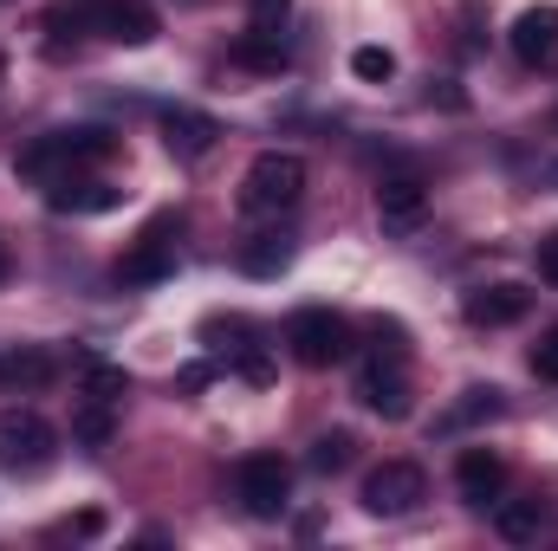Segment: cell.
Wrapping results in <instances>:
<instances>
[{"mask_svg": "<svg viewBox=\"0 0 558 551\" xmlns=\"http://www.w3.org/2000/svg\"><path fill=\"white\" fill-rule=\"evenodd\" d=\"M118 149L111 131H92V124H72V131H46V137H33L20 149V175L26 182H59V175H72V169H85V162H105Z\"/></svg>", "mask_w": 558, "mask_h": 551, "instance_id": "obj_1", "label": "cell"}, {"mask_svg": "<svg viewBox=\"0 0 558 551\" xmlns=\"http://www.w3.org/2000/svg\"><path fill=\"white\" fill-rule=\"evenodd\" d=\"M305 195V162L292 149H267L241 175V215H286Z\"/></svg>", "mask_w": 558, "mask_h": 551, "instance_id": "obj_2", "label": "cell"}, {"mask_svg": "<svg viewBox=\"0 0 558 551\" xmlns=\"http://www.w3.org/2000/svg\"><path fill=\"white\" fill-rule=\"evenodd\" d=\"M286 344H292V357L305 370H331V364L351 357V318H338L325 305H305V311L286 318Z\"/></svg>", "mask_w": 558, "mask_h": 551, "instance_id": "obj_3", "label": "cell"}, {"mask_svg": "<svg viewBox=\"0 0 558 551\" xmlns=\"http://www.w3.org/2000/svg\"><path fill=\"white\" fill-rule=\"evenodd\" d=\"M52 454H59V434H52V421L39 409H7L0 415V467H7V474L33 480V474L52 467Z\"/></svg>", "mask_w": 558, "mask_h": 551, "instance_id": "obj_4", "label": "cell"}, {"mask_svg": "<svg viewBox=\"0 0 558 551\" xmlns=\"http://www.w3.org/2000/svg\"><path fill=\"white\" fill-rule=\"evenodd\" d=\"M234 500H241V513H254V519H279L286 500H292V467H286L279 454H247V461L234 467Z\"/></svg>", "mask_w": 558, "mask_h": 551, "instance_id": "obj_5", "label": "cell"}, {"mask_svg": "<svg viewBox=\"0 0 558 551\" xmlns=\"http://www.w3.org/2000/svg\"><path fill=\"white\" fill-rule=\"evenodd\" d=\"M422 500H428V480L416 461H384L364 474V513H377V519H403Z\"/></svg>", "mask_w": 558, "mask_h": 551, "instance_id": "obj_6", "label": "cell"}, {"mask_svg": "<svg viewBox=\"0 0 558 551\" xmlns=\"http://www.w3.org/2000/svg\"><path fill=\"white\" fill-rule=\"evenodd\" d=\"M85 26L111 46H149L162 33V20L143 0H85Z\"/></svg>", "mask_w": 558, "mask_h": 551, "instance_id": "obj_7", "label": "cell"}, {"mask_svg": "<svg viewBox=\"0 0 558 551\" xmlns=\"http://www.w3.org/2000/svg\"><path fill=\"white\" fill-rule=\"evenodd\" d=\"M357 403L364 409H377L384 421H410V377H403V364L397 357H371L364 370H357Z\"/></svg>", "mask_w": 558, "mask_h": 551, "instance_id": "obj_8", "label": "cell"}, {"mask_svg": "<svg viewBox=\"0 0 558 551\" xmlns=\"http://www.w3.org/2000/svg\"><path fill=\"white\" fill-rule=\"evenodd\" d=\"M169 228H182V215H162V221H156V228L143 234L137 247H131V254L118 260V279H124V285H156V279L175 273V241H162Z\"/></svg>", "mask_w": 558, "mask_h": 551, "instance_id": "obj_9", "label": "cell"}, {"mask_svg": "<svg viewBox=\"0 0 558 551\" xmlns=\"http://www.w3.org/2000/svg\"><path fill=\"white\" fill-rule=\"evenodd\" d=\"M454 487L468 506H500V487H507V461L494 448H461L454 461Z\"/></svg>", "mask_w": 558, "mask_h": 551, "instance_id": "obj_10", "label": "cell"}, {"mask_svg": "<svg viewBox=\"0 0 558 551\" xmlns=\"http://www.w3.org/2000/svg\"><path fill=\"white\" fill-rule=\"evenodd\" d=\"M422 215H428V188H422L416 175L377 182V221H384V234H416Z\"/></svg>", "mask_w": 558, "mask_h": 551, "instance_id": "obj_11", "label": "cell"}, {"mask_svg": "<svg viewBox=\"0 0 558 551\" xmlns=\"http://www.w3.org/2000/svg\"><path fill=\"white\" fill-rule=\"evenodd\" d=\"M507 46H513V59L520 65H553L558 59V7H526L520 20H513V33H507Z\"/></svg>", "mask_w": 558, "mask_h": 551, "instance_id": "obj_12", "label": "cell"}, {"mask_svg": "<svg viewBox=\"0 0 558 551\" xmlns=\"http://www.w3.org/2000/svg\"><path fill=\"white\" fill-rule=\"evenodd\" d=\"M461 311H468V325L500 331V325H520V318L533 311V292H526V285H474V292L461 298Z\"/></svg>", "mask_w": 558, "mask_h": 551, "instance_id": "obj_13", "label": "cell"}, {"mask_svg": "<svg viewBox=\"0 0 558 551\" xmlns=\"http://www.w3.org/2000/svg\"><path fill=\"white\" fill-rule=\"evenodd\" d=\"M221 137V124L208 118V111H189V105H175V111H162V143H169V156H182V162H195V156H208Z\"/></svg>", "mask_w": 558, "mask_h": 551, "instance_id": "obj_14", "label": "cell"}, {"mask_svg": "<svg viewBox=\"0 0 558 551\" xmlns=\"http://www.w3.org/2000/svg\"><path fill=\"white\" fill-rule=\"evenodd\" d=\"M46 201H52L59 215H111V208L124 201V188H111V182H72V175H59V182H46Z\"/></svg>", "mask_w": 558, "mask_h": 551, "instance_id": "obj_15", "label": "cell"}, {"mask_svg": "<svg viewBox=\"0 0 558 551\" xmlns=\"http://www.w3.org/2000/svg\"><path fill=\"white\" fill-rule=\"evenodd\" d=\"M292 254H299L292 234H286V228H267V234H254V241L241 247V273L247 279H279L286 267H292Z\"/></svg>", "mask_w": 558, "mask_h": 551, "instance_id": "obj_16", "label": "cell"}, {"mask_svg": "<svg viewBox=\"0 0 558 551\" xmlns=\"http://www.w3.org/2000/svg\"><path fill=\"white\" fill-rule=\"evenodd\" d=\"M111 409H118V403H98V396L72 409V441H78L85 454H105V448L118 441V415Z\"/></svg>", "mask_w": 558, "mask_h": 551, "instance_id": "obj_17", "label": "cell"}, {"mask_svg": "<svg viewBox=\"0 0 558 551\" xmlns=\"http://www.w3.org/2000/svg\"><path fill=\"white\" fill-rule=\"evenodd\" d=\"M286 59H292V52H286V39L267 33V26H254V33L234 46V65H247V72H286Z\"/></svg>", "mask_w": 558, "mask_h": 551, "instance_id": "obj_18", "label": "cell"}, {"mask_svg": "<svg viewBox=\"0 0 558 551\" xmlns=\"http://www.w3.org/2000/svg\"><path fill=\"white\" fill-rule=\"evenodd\" d=\"M539 519H546V506H539V500H507V506L494 513V526H500V539H513V546H526V539H539Z\"/></svg>", "mask_w": 558, "mask_h": 551, "instance_id": "obj_19", "label": "cell"}, {"mask_svg": "<svg viewBox=\"0 0 558 551\" xmlns=\"http://www.w3.org/2000/svg\"><path fill=\"white\" fill-rule=\"evenodd\" d=\"M85 396H98V403H124V396H131V377H124V364L85 357Z\"/></svg>", "mask_w": 558, "mask_h": 551, "instance_id": "obj_20", "label": "cell"}, {"mask_svg": "<svg viewBox=\"0 0 558 551\" xmlns=\"http://www.w3.org/2000/svg\"><path fill=\"white\" fill-rule=\"evenodd\" d=\"M305 461H312L318 474H344V467L357 461V441H351L344 428H331V434H318V441H312V454H305Z\"/></svg>", "mask_w": 558, "mask_h": 551, "instance_id": "obj_21", "label": "cell"}, {"mask_svg": "<svg viewBox=\"0 0 558 551\" xmlns=\"http://www.w3.org/2000/svg\"><path fill=\"white\" fill-rule=\"evenodd\" d=\"M494 415H507V403H500V390H468L454 409L441 415V428H468V421H494Z\"/></svg>", "mask_w": 558, "mask_h": 551, "instance_id": "obj_22", "label": "cell"}, {"mask_svg": "<svg viewBox=\"0 0 558 551\" xmlns=\"http://www.w3.org/2000/svg\"><path fill=\"white\" fill-rule=\"evenodd\" d=\"M0 377H7V383L39 390V383H52V357H46V351H20V357H7V364H0Z\"/></svg>", "mask_w": 558, "mask_h": 551, "instance_id": "obj_23", "label": "cell"}, {"mask_svg": "<svg viewBox=\"0 0 558 551\" xmlns=\"http://www.w3.org/2000/svg\"><path fill=\"white\" fill-rule=\"evenodd\" d=\"M351 72H357L364 85H384V78H397V52H390V46H357V52H351Z\"/></svg>", "mask_w": 558, "mask_h": 551, "instance_id": "obj_24", "label": "cell"}, {"mask_svg": "<svg viewBox=\"0 0 558 551\" xmlns=\"http://www.w3.org/2000/svg\"><path fill=\"white\" fill-rule=\"evenodd\" d=\"M533 377H539V383H558V325L533 344Z\"/></svg>", "mask_w": 558, "mask_h": 551, "instance_id": "obj_25", "label": "cell"}, {"mask_svg": "<svg viewBox=\"0 0 558 551\" xmlns=\"http://www.w3.org/2000/svg\"><path fill=\"white\" fill-rule=\"evenodd\" d=\"M371 338H377V357H397V364H403V344H410V338H403V325H397V318H377V325H371Z\"/></svg>", "mask_w": 558, "mask_h": 551, "instance_id": "obj_26", "label": "cell"}, {"mask_svg": "<svg viewBox=\"0 0 558 551\" xmlns=\"http://www.w3.org/2000/svg\"><path fill=\"white\" fill-rule=\"evenodd\" d=\"M247 13H254V26H267V33H279V20L292 13V0H247Z\"/></svg>", "mask_w": 558, "mask_h": 551, "instance_id": "obj_27", "label": "cell"}, {"mask_svg": "<svg viewBox=\"0 0 558 551\" xmlns=\"http://www.w3.org/2000/svg\"><path fill=\"white\" fill-rule=\"evenodd\" d=\"M539 279H553L558 285V234L553 241H539Z\"/></svg>", "mask_w": 558, "mask_h": 551, "instance_id": "obj_28", "label": "cell"}, {"mask_svg": "<svg viewBox=\"0 0 558 551\" xmlns=\"http://www.w3.org/2000/svg\"><path fill=\"white\" fill-rule=\"evenodd\" d=\"M546 182H553V188H558V162H546Z\"/></svg>", "mask_w": 558, "mask_h": 551, "instance_id": "obj_29", "label": "cell"}, {"mask_svg": "<svg viewBox=\"0 0 558 551\" xmlns=\"http://www.w3.org/2000/svg\"><path fill=\"white\" fill-rule=\"evenodd\" d=\"M0 273H7V247H0Z\"/></svg>", "mask_w": 558, "mask_h": 551, "instance_id": "obj_30", "label": "cell"}]
</instances>
